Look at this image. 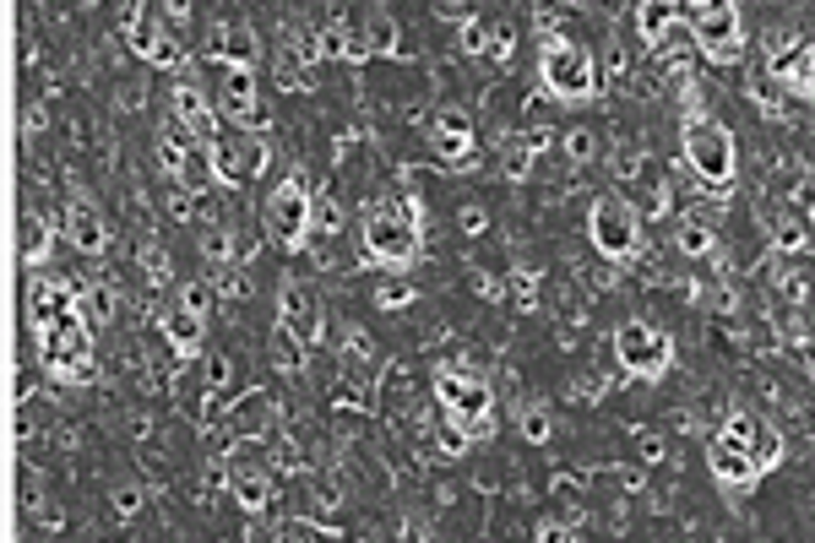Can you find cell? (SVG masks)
I'll return each mask as SVG.
<instances>
[{
  "instance_id": "obj_1",
  "label": "cell",
  "mask_w": 815,
  "mask_h": 543,
  "mask_svg": "<svg viewBox=\"0 0 815 543\" xmlns=\"http://www.w3.org/2000/svg\"><path fill=\"white\" fill-rule=\"evenodd\" d=\"M419 234H425V212L414 196H381L364 207V223H360V240H364V256L381 262V267H414L419 262Z\"/></svg>"
},
{
  "instance_id": "obj_2",
  "label": "cell",
  "mask_w": 815,
  "mask_h": 543,
  "mask_svg": "<svg viewBox=\"0 0 815 543\" xmlns=\"http://www.w3.org/2000/svg\"><path fill=\"white\" fill-rule=\"evenodd\" d=\"M430 386H436V402L447 408V419H456L467 430V441H489L495 435V386L484 375L441 364Z\"/></svg>"
},
{
  "instance_id": "obj_3",
  "label": "cell",
  "mask_w": 815,
  "mask_h": 543,
  "mask_svg": "<svg viewBox=\"0 0 815 543\" xmlns=\"http://www.w3.org/2000/svg\"><path fill=\"white\" fill-rule=\"evenodd\" d=\"M539 82L554 103H593L598 88H604V71H598V60L582 44L549 38L539 49Z\"/></svg>"
},
{
  "instance_id": "obj_4",
  "label": "cell",
  "mask_w": 815,
  "mask_h": 543,
  "mask_svg": "<svg viewBox=\"0 0 815 543\" xmlns=\"http://www.w3.org/2000/svg\"><path fill=\"white\" fill-rule=\"evenodd\" d=\"M685 164L696 169L702 185L728 190V185L739 180V142H734V131H728L724 120H707V114L685 120Z\"/></svg>"
},
{
  "instance_id": "obj_5",
  "label": "cell",
  "mask_w": 815,
  "mask_h": 543,
  "mask_svg": "<svg viewBox=\"0 0 815 543\" xmlns=\"http://www.w3.org/2000/svg\"><path fill=\"white\" fill-rule=\"evenodd\" d=\"M680 22H691V33L713 66H739V55H745V11L739 5L691 0V5H680Z\"/></svg>"
},
{
  "instance_id": "obj_6",
  "label": "cell",
  "mask_w": 815,
  "mask_h": 543,
  "mask_svg": "<svg viewBox=\"0 0 815 543\" xmlns=\"http://www.w3.org/2000/svg\"><path fill=\"white\" fill-rule=\"evenodd\" d=\"M587 240H593V251L604 256V262H636L641 256V212H636V201L626 196H598L593 201V212H587Z\"/></svg>"
},
{
  "instance_id": "obj_7",
  "label": "cell",
  "mask_w": 815,
  "mask_h": 543,
  "mask_svg": "<svg viewBox=\"0 0 815 543\" xmlns=\"http://www.w3.org/2000/svg\"><path fill=\"white\" fill-rule=\"evenodd\" d=\"M38 364L55 380H92V326L82 310H71L60 326L38 337Z\"/></svg>"
},
{
  "instance_id": "obj_8",
  "label": "cell",
  "mask_w": 815,
  "mask_h": 543,
  "mask_svg": "<svg viewBox=\"0 0 815 543\" xmlns=\"http://www.w3.org/2000/svg\"><path fill=\"white\" fill-rule=\"evenodd\" d=\"M615 359L636 380H663L674 364V337L652 321H620L615 326Z\"/></svg>"
},
{
  "instance_id": "obj_9",
  "label": "cell",
  "mask_w": 815,
  "mask_h": 543,
  "mask_svg": "<svg viewBox=\"0 0 815 543\" xmlns=\"http://www.w3.org/2000/svg\"><path fill=\"white\" fill-rule=\"evenodd\" d=\"M310 218H316V196H310V185L299 180V175H288V180L267 196V240L277 245V251H305V240H310Z\"/></svg>"
},
{
  "instance_id": "obj_10",
  "label": "cell",
  "mask_w": 815,
  "mask_h": 543,
  "mask_svg": "<svg viewBox=\"0 0 815 543\" xmlns=\"http://www.w3.org/2000/svg\"><path fill=\"white\" fill-rule=\"evenodd\" d=\"M272 164L267 142L256 136V131H229V136H218L212 142V169H218V185H251L262 180Z\"/></svg>"
},
{
  "instance_id": "obj_11",
  "label": "cell",
  "mask_w": 815,
  "mask_h": 543,
  "mask_svg": "<svg viewBox=\"0 0 815 543\" xmlns=\"http://www.w3.org/2000/svg\"><path fill=\"white\" fill-rule=\"evenodd\" d=\"M277 332H288L299 348H316V343L327 337L321 299H316V288H310V282H299V277H288V282H283V293H277Z\"/></svg>"
},
{
  "instance_id": "obj_12",
  "label": "cell",
  "mask_w": 815,
  "mask_h": 543,
  "mask_svg": "<svg viewBox=\"0 0 815 543\" xmlns=\"http://www.w3.org/2000/svg\"><path fill=\"white\" fill-rule=\"evenodd\" d=\"M212 103H218L223 120H234V131H256V125L267 120L256 71H223V82H218V98H212Z\"/></svg>"
},
{
  "instance_id": "obj_13",
  "label": "cell",
  "mask_w": 815,
  "mask_h": 543,
  "mask_svg": "<svg viewBox=\"0 0 815 543\" xmlns=\"http://www.w3.org/2000/svg\"><path fill=\"white\" fill-rule=\"evenodd\" d=\"M207 55H212L223 71H256V60H262V33H256L251 22H212Z\"/></svg>"
},
{
  "instance_id": "obj_14",
  "label": "cell",
  "mask_w": 815,
  "mask_h": 543,
  "mask_svg": "<svg viewBox=\"0 0 815 543\" xmlns=\"http://www.w3.org/2000/svg\"><path fill=\"white\" fill-rule=\"evenodd\" d=\"M430 153H436V164H447V169H473V164H478V153H473V120H467L462 109H441V114H436V125H430Z\"/></svg>"
},
{
  "instance_id": "obj_15",
  "label": "cell",
  "mask_w": 815,
  "mask_h": 543,
  "mask_svg": "<svg viewBox=\"0 0 815 543\" xmlns=\"http://www.w3.org/2000/svg\"><path fill=\"white\" fill-rule=\"evenodd\" d=\"M223 478H229V495L240 500V511L256 517V511H267L272 506V467L256 452L240 446V452L229 456V473H223Z\"/></svg>"
},
{
  "instance_id": "obj_16",
  "label": "cell",
  "mask_w": 815,
  "mask_h": 543,
  "mask_svg": "<svg viewBox=\"0 0 815 543\" xmlns=\"http://www.w3.org/2000/svg\"><path fill=\"white\" fill-rule=\"evenodd\" d=\"M169 120H180L190 136H201L207 147L218 142V103H207V92L196 88V82H180V88L169 92Z\"/></svg>"
},
{
  "instance_id": "obj_17",
  "label": "cell",
  "mask_w": 815,
  "mask_h": 543,
  "mask_svg": "<svg viewBox=\"0 0 815 543\" xmlns=\"http://www.w3.org/2000/svg\"><path fill=\"white\" fill-rule=\"evenodd\" d=\"M164 38H169V22H158V11L153 5H131L125 11V49L136 55V60H158V49H164Z\"/></svg>"
},
{
  "instance_id": "obj_18",
  "label": "cell",
  "mask_w": 815,
  "mask_h": 543,
  "mask_svg": "<svg viewBox=\"0 0 815 543\" xmlns=\"http://www.w3.org/2000/svg\"><path fill=\"white\" fill-rule=\"evenodd\" d=\"M66 240L82 251V256H103L109 251V223H103V212L92 207V201H71L66 207Z\"/></svg>"
},
{
  "instance_id": "obj_19",
  "label": "cell",
  "mask_w": 815,
  "mask_h": 543,
  "mask_svg": "<svg viewBox=\"0 0 815 543\" xmlns=\"http://www.w3.org/2000/svg\"><path fill=\"white\" fill-rule=\"evenodd\" d=\"M680 27V5L674 0H641L636 5V33H641V49H663Z\"/></svg>"
},
{
  "instance_id": "obj_20",
  "label": "cell",
  "mask_w": 815,
  "mask_h": 543,
  "mask_svg": "<svg viewBox=\"0 0 815 543\" xmlns=\"http://www.w3.org/2000/svg\"><path fill=\"white\" fill-rule=\"evenodd\" d=\"M707 467H713L718 489H750V484L761 478V473H756V462H750V452L724 446V441H713V446H707Z\"/></svg>"
},
{
  "instance_id": "obj_21",
  "label": "cell",
  "mask_w": 815,
  "mask_h": 543,
  "mask_svg": "<svg viewBox=\"0 0 815 543\" xmlns=\"http://www.w3.org/2000/svg\"><path fill=\"white\" fill-rule=\"evenodd\" d=\"M201 315L196 310H185V304H175V310H164V337H169V348L180 354V359H190V354H201Z\"/></svg>"
},
{
  "instance_id": "obj_22",
  "label": "cell",
  "mask_w": 815,
  "mask_h": 543,
  "mask_svg": "<svg viewBox=\"0 0 815 543\" xmlns=\"http://www.w3.org/2000/svg\"><path fill=\"white\" fill-rule=\"evenodd\" d=\"M674 251L691 256V262H713V256H718V234H713V223H707V218H685V223L674 229Z\"/></svg>"
},
{
  "instance_id": "obj_23",
  "label": "cell",
  "mask_w": 815,
  "mask_h": 543,
  "mask_svg": "<svg viewBox=\"0 0 815 543\" xmlns=\"http://www.w3.org/2000/svg\"><path fill=\"white\" fill-rule=\"evenodd\" d=\"M533 164H539V147L528 142V131H511V136H500V169H506V180H528L533 175Z\"/></svg>"
},
{
  "instance_id": "obj_24",
  "label": "cell",
  "mask_w": 815,
  "mask_h": 543,
  "mask_svg": "<svg viewBox=\"0 0 815 543\" xmlns=\"http://www.w3.org/2000/svg\"><path fill=\"white\" fill-rule=\"evenodd\" d=\"M82 315H88L92 332L109 326V321L120 315V293H114V282H98V277H92L88 288H82Z\"/></svg>"
},
{
  "instance_id": "obj_25",
  "label": "cell",
  "mask_w": 815,
  "mask_h": 543,
  "mask_svg": "<svg viewBox=\"0 0 815 543\" xmlns=\"http://www.w3.org/2000/svg\"><path fill=\"white\" fill-rule=\"evenodd\" d=\"M267 424H272V402L262 397V391H251V397L234 402V430H240V435L256 441V435H267Z\"/></svg>"
},
{
  "instance_id": "obj_26",
  "label": "cell",
  "mask_w": 815,
  "mask_h": 543,
  "mask_svg": "<svg viewBox=\"0 0 815 543\" xmlns=\"http://www.w3.org/2000/svg\"><path fill=\"white\" fill-rule=\"evenodd\" d=\"M22 262L27 267H44L49 262V223L38 212H22Z\"/></svg>"
},
{
  "instance_id": "obj_27",
  "label": "cell",
  "mask_w": 815,
  "mask_h": 543,
  "mask_svg": "<svg viewBox=\"0 0 815 543\" xmlns=\"http://www.w3.org/2000/svg\"><path fill=\"white\" fill-rule=\"evenodd\" d=\"M517 435H522L528 446H549V441H554V413H549L543 402H528V408L517 413Z\"/></svg>"
},
{
  "instance_id": "obj_28",
  "label": "cell",
  "mask_w": 815,
  "mask_h": 543,
  "mask_svg": "<svg viewBox=\"0 0 815 543\" xmlns=\"http://www.w3.org/2000/svg\"><path fill=\"white\" fill-rule=\"evenodd\" d=\"M338 337H343V359H349V369H354V375H370V369H375V343H370V332L349 321Z\"/></svg>"
},
{
  "instance_id": "obj_29",
  "label": "cell",
  "mask_w": 815,
  "mask_h": 543,
  "mask_svg": "<svg viewBox=\"0 0 815 543\" xmlns=\"http://www.w3.org/2000/svg\"><path fill=\"white\" fill-rule=\"evenodd\" d=\"M756 430H761V419H756V413H745V408H734L724 424H718V435H713V441H724V446H739V452H750V446H756Z\"/></svg>"
},
{
  "instance_id": "obj_30",
  "label": "cell",
  "mask_w": 815,
  "mask_h": 543,
  "mask_svg": "<svg viewBox=\"0 0 815 543\" xmlns=\"http://www.w3.org/2000/svg\"><path fill=\"white\" fill-rule=\"evenodd\" d=\"M783 452H789L783 430L761 424V430H756V446H750V462H756V473H772V467H783Z\"/></svg>"
},
{
  "instance_id": "obj_31",
  "label": "cell",
  "mask_w": 815,
  "mask_h": 543,
  "mask_svg": "<svg viewBox=\"0 0 815 543\" xmlns=\"http://www.w3.org/2000/svg\"><path fill=\"white\" fill-rule=\"evenodd\" d=\"M772 251H783V256H794V251H811L815 240H811V229L800 223V218H772Z\"/></svg>"
},
{
  "instance_id": "obj_32",
  "label": "cell",
  "mask_w": 815,
  "mask_h": 543,
  "mask_svg": "<svg viewBox=\"0 0 815 543\" xmlns=\"http://www.w3.org/2000/svg\"><path fill=\"white\" fill-rule=\"evenodd\" d=\"M489 38H495V22H484V16H462V22H456L462 55H489Z\"/></svg>"
},
{
  "instance_id": "obj_33",
  "label": "cell",
  "mask_w": 815,
  "mask_h": 543,
  "mask_svg": "<svg viewBox=\"0 0 815 543\" xmlns=\"http://www.w3.org/2000/svg\"><path fill=\"white\" fill-rule=\"evenodd\" d=\"M364 38H370V55H392V49H397V22H392L386 11H375V16L364 22Z\"/></svg>"
},
{
  "instance_id": "obj_34",
  "label": "cell",
  "mask_w": 815,
  "mask_h": 543,
  "mask_svg": "<svg viewBox=\"0 0 815 543\" xmlns=\"http://www.w3.org/2000/svg\"><path fill=\"white\" fill-rule=\"evenodd\" d=\"M142 272H147V282H153V288L175 282V262H169V251H164V245H142Z\"/></svg>"
},
{
  "instance_id": "obj_35",
  "label": "cell",
  "mask_w": 815,
  "mask_h": 543,
  "mask_svg": "<svg viewBox=\"0 0 815 543\" xmlns=\"http://www.w3.org/2000/svg\"><path fill=\"white\" fill-rule=\"evenodd\" d=\"M565 158H571V164H587V158H598V136H593L587 125H576V131L565 136Z\"/></svg>"
},
{
  "instance_id": "obj_36",
  "label": "cell",
  "mask_w": 815,
  "mask_h": 543,
  "mask_svg": "<svg viewBox=\"0 0 815 543\" xmlns=\"http://www.w3.org/2000/svg\"><path fill=\"white\" fill-rule=\"evenodd\" d=\"M201 256H207V262H229V256H234V234H229V229H207V234H201Z\"/></svg>"
},
{
  "instance_id": "obj_37",
  "label": "cell",
  "mask_w": 815,
  "mask_h": 543,
  "mask_svg": "<svg viewBox=\"0 0 815 543\" xmlns=\"http://www.w3.org/2000/svg\"><path fill=\"white\" fill-rule=\"evenodd\" d=\"M408 299H414V282H403V277H392V282L375 288V304H381V310H403Z\"/></svg>"
},
{
  "instance_id": "obj_38",
  "label": "cell",
  "mask_w": 815,
  "mask_h": 543,
  "mask_svg": "<svg viewBox=\"0 0 815 543\" xmlns=\"http://www.w3.org/2000/svg\"><path fill=\"white\" fill-rule=\"evenodd\" d=\"M272 354H277V364H283V369H305V354H310V348H299V343H294L288 332H277Z\"/></svg>"
},
{
  "instance_id": "obj_39",
  "label": "cell",
  "mask_w": 815,
  "mask_h": 543,
  "mask_svg": "<svg viewBox=\"0 0 815 543\" xmlns=\"http://www.w3.org/2000/svg\"><path fill=\"white\" fill-rule=\"evenodd\" d=\"M180 304H185V310H196V315L207 321V310H212V288H207V282H185Z\"/></svg>"
},
{
  "instance_id": "obj_40",
  "label": "cell",
  "mask_w": 815,
  "mask_h": 543,
  "mask_svg": "<svg viewBox=\"0 0 815 543\" xmlns=\"http://www.w3.org/2000/svg\"><path fill=\"white\" fill-rule=\"evenodd\" d=\"M277 539H283V543H332L327 533H316L310 522H283V528H277Z\"/></svg>"
},
{
  "instance_id": "obj_41",
  "label": "cell",
  "mask_w": 815,
  "mask_h": 543,
  "mask_svg": "<svg viewBox=\"0 0 815 543\" xmlns=\"http://www.w3.org/2000/svg\"><path fill=\"white\" fill-rule=\"evenodd\" d=\"M517 49V27L511 22H495V38H489V60H506Z\"/></svg>"
},
{
  "instance_id": "obj_42",
  "label": "cell",
  "mask_w": 815,
  "mask_h": 543,
  "mask_svg": "<svg viewBox=\"0 0 815 543\" xmlns=\"http://www.w3.org/2000/svg\"><path fill=\"white\" fill-rule=\"evenodd\" d=\"M511 293H517L522 310H533V304H539V277H533V272H517V277H511Z\"/></svg>"
},
{
  "instance_id": "obj_43",
  "label": "cell",
  "mask_w": 815,
  "mask_h": 543,
  "mask_svg": "<svg viewBox=\"0 0 815 543\" xmlns=\"http://www.w3.org/2000/svg\"><path fill=\"white\" fill-rule=\"evenodd\" d=\"M533 543H576V533H571V522H554V517H543L539 533H533Z\"/></svg>"
},
{
  "instance_id": "obj_44",
  "label": "cell",
  "mask_w": 815,
  "mask_h": 543,
  "mask_svg": "<svg viewBox=\"0 0 815 543\" xmlns=\"http://www.w3.org/2000/svg\"><path fill=\"white\" fill-rule=\"evenodd\" d=\"M631 71V55L620 49V44H609V55H604V82H620Z\"/></svg>"
},
{
  "instance_id": "obj_45",
  "label": "cell",
  "mask_w": 815,
  "mask_h": 543,
  "mask_svg": "<svg viewBox=\"0 0 815 543\" xmlns=\"http://www.w3.org/2000/svg\"><path fill=\"white\" fill-rule=\"evenodd\" d=\"M636 456H641V467L663 462V435H641V441H636Z\"/></svg>"
},
{
  "instance_id": "obj_46",
  "label": "cell",
  "mask_w": 815,
  "mask_h": 543,
  "mask_svg": "<svg viewBox=\"0 0 815 543\" xmlns=\"http://www.w3.org/2000/svg\"><path fill=\"white\" fill-rule=\"evenodd\" d=\"M456 229L462 234H484V207H462L456 212Z\"/></svg>"
},
{
  "instance_id": "obj_47",
  "label": "cell",
  "mask_w": 815,
  "mask_h": 543,
  "mask_svg": "<svg viewBox=\"0 0 815 543\" xmlns=\"http://www.w3.org/2000/svg\"><path fill=\"white\" fill-rule=\"evenodd\" d=\"M136 506H142V489H131V484H125V489H114V511H120V517H131Z\"/></svg>"
},
{
  "instance_id": "obj_48",
  "label": "cell",
  "mask_w": 815,
  "mask_h": 543,
  "mask_svg": "<svg viewBox=\"0 0 815 543\" xmlns=\"http://www.w3.org/2000/svg\"><path fill=\"white\" fill-rule=\"evenodd\" d=\"M207 369H212V375H207L212 386H229V359H223V354H212V364H207Z\"/></svg>"
},
{
  "instance_id": "obj_49",
  "label": "cell",
  "mask_w": 815,
  "mask_h": 543,
  "mask_svg": "<svg viewBox=\"0 0 815 543\" xmlns=\"http://www.w3.org/2000/svg\"><path fill=\"white\" fill-rule=\"evenodd\" d=\"M800 98H805V103H815V60H811V71H805V82H800Z\"/></svg>"
}]
</instances>
